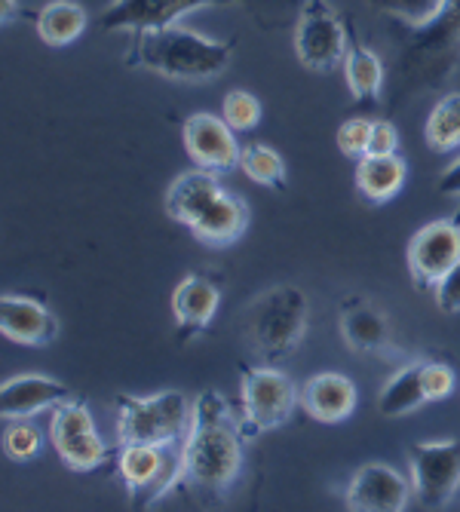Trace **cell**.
<instances>
[{
	"instance_id": "cell-8",
	"label": "cell",
	"mask_w": 460,
	"mask_h": 512,
	"mask_svg": "<svg viewBox=\"0 0 460 512\" xmlns=\"http://www.w3.org/2000/svg\"><path fill=\"white\" fill-rule=\"evenodd\" d=\"M295 56L307 71L329 74L344 65L350 46V22L341 19L326 0H304L295 19Z\"/></svg>"
},
{
	"instance_id": "cell-1",
	"label": "cell",
	"mask_w": 460,
	"mask_h": 512,
	"mask_svg": "<svg viewBox=\"0 0 460 512\" xmlns=\"http://www.w3.org/2000/svg\"><path fill=\"white\" fill-rule=\"evenodd\" d=\"M243 436V417L234 414L221 393L203 390L194 402L188 436L178 448L169 494H181L197 506L221 503L243 473Z\"/></svg>"
},
{
	"instance_id": "cell-28",
	"label": "cell",
	"mask_w": 460,
	"mask_h": 512,
	"mask_svg": "<svg viewBox=\"0 0 460 512\" xmlns=\"http://www.w3.org/2000/svg\"><path fill=\"white\" fill-rule=\"evenodd\" d=\"M261 114H264L261 99L249 89H230L221 99V117L234 132H252L261 123Z\"/></svg>"
},
{
	"instance_id": "cell-36",
	"label": "cell",
	"mask_w": 460,
	"mask_h": 512,
	"mask_svg": "<svg viewBox=\"0 0 460 512\" xmlns=\"http://www.w3.org/2000/svg\"><path fill=\"white\" fill-rule=\"evenodd\" d=\"M16 16H22V7L16 0H0V19H4V25H10Z\"/></svg>"
},
{
	"instance_id": "cell-15",
	"label": "cell",
	"mask_w": 460,
	"mask_h": 512,
	"mask_svg": "<svg viewBox=\"0 0 460 512\" xmlns=\"http://www.w3.org/2000/svg\"><path fill=\"white\" fill-rule=\"evenodd\" d=\"M0 332L22 347H50L59 338V319L34 298L4 295L0 298Z\"/></svg>"
},
{
	"instance_id": "cell-17",
	"label": "cell",
	"mask_w": 460,
	"mask_h": 512,
	"mask_svg": "<svg viewBox=\"0 0 460 512\" xmlns=\"http://www.w3.org/2000/svg\"><path fill=\"white\" fill-rule=\"evenodd\" d=\"M65 399H71L65 384L43 375H19L0 387V414H4V421H28L46 408L53 411Z\"/></svg>"
},
{
	"instance_id": "cell-30",
	"label": "cell",
	"mask_w": 460,
	"mask_h": 512,
	"mask_svg": "<svg viewBox=\"0 0 460 512\" xmlns=\"http://www.w3.org/2000/svg\"><path fill=\"white\" fill-rule=\"evenodd\" d=\"M43 448V436L37 427H31L28 421H7V433H4V451L13 460H31L37 457Z\"/></svg>"
},
{
	"instance_id": "cell-25",
	"label": "cell",
	"mask_w": 460,
	"mask_h": 512,
	"mask_svg": "<svg viewBox=\"0 0 460 512\" xmlns=\"http://www.w3.org/2000/svg\"><path fill=\"white\" fill-rule=\"evenodd\" d=\"M427 402L430 399H427L424 378H421V362H408L384 384L378 396V411L384 417H405L411 411H421Z\"/></svg>"
},
{
	"instance_id": "cell-3",
	"label": "cell",
	"mask_w": 460,
	"mask_h": 512,
	"mask_svg": "<svg viewBox=\"0 0 460 512\" xmlns=\"http://www.w3.org/2000/svg\"><path fill=\"white\" fill-rule=\"evenodd\" d=\"M460 65V0H442L427 25L408 28L399 53V86L405 92H427L442 86Z\"/></svg>"
},
{
	"instance_id": "cell-29",
	"label": "cell",
	"mask_w": 460,
	"mask_h": 512,
	"mask_svg": "<svg viewBox=\"0 0 460 512\" xmlns=\"http://www.w3.org/2000/svg\"><path fill=\"white\" fill-rule=\"evenodd\" d=\"M439 4H442V0H365L368 10H375L381 16H393L405 28L427 25L436 16Z\"/></svg>"
},
{
	"instance_id": "cell-20",
	"label": "cell",
	"mask_w": 460,
	"mask_h": 512,
	"mask_svg": "<svg viewBox=\"0 0 460 512\" xmlns=\"http://www.w3.org/2000/svg\"><path fill=\"white\" fill-rule=\"evenodd\" d=\"M221 191L224 188L218 184V172H209L200 166L191 172H181L166 191V215L184 227H191Z\"/></svg>"
},
{
	"instance_id": "cell-13",
	"label": "cell",
	"mask_w": 460,
	"mask_h": 512,
	"mask_svg": "<svg viewBox=\"0 0 460 512\" xmlns=\"http://www.w3.org/2000/svg\"><path fill=\"white\" fill-rule=\"evenodd\" d=\"M181 142H184L188 157L200 169H209L218 175L234 172L240 166V157H243L237 132L227 126V120L221 114H209V111L191 114L188 120H184Z\"/></svg>"
},
{
	"instance_id": "cell-23",
	"label": "cell",
	"mask_w": 460,
	"mask_h": 512,
	"mask_svg": "<svg viewBox=\"0 0 460 512\" xmlns=\"http://www.w3.org/2000/svg\"><path fill=\"white\" fill-rule=\"evenodd\" d=\"M405 178H408V166L399 154H387V157L365 154L356 166V188L375 206L390 203L402 191Z\"/></svg>"
},
{
	"instance_id": "cell-26",
	"label": "cell",
	"mask_w": 460,
	"mask_h": 512,
	"mask_svg": "<svg viewBox=\"0 0 460 512\" xmlns=\"http://www.w3.org/2000/svg\"><path fill=\"white\" fill-rule=\"evenodd\" d=\"M424 142L433 154H451L460 148V92H448L433 105L424 123Z\"/></svg>"
},
{
	"instance_id": "cell-14",
	"label": "cell",
	"mask_w": 460,
	"mask_h": 512,
	"mask_svg": "<svg viewBox=\"0 0 460 512\" xmlns=\"http://www.w3.org/2000/svg\"><path fill=\"white\" fill-rule=\"evenodd\" d=\"M411 479L387 463H365L344 491V506L350 512H402L411 500Z\"/></svg>"
},
{
	"instance_id": "cell-12",
	"label": "cell",
	"mask_w": 460,
	"mask_h": 512,
	"mask_svg": "<svg viewBox=\"0 0 460 512\" xmlns=\"http://www.w3.org/2000/svg\"><path fill=\"white\" fill-rule=\"evenodd\" d=\"M408 273L418 289H433L439 279L460 261V212L454 218H439L424 224L411 237L408 252Z\"/></svg>"
},
{
	"instance_id": "cell-35",
	"label": "cell",
	"mask_w": 460,
	"mask_h": 512,
	"mask_svg": "<svg viewBox=\"0 0 460 512\" xmlns=\"http://www.w3.org/2000/svg\"><path fill=\"white\" fill-rule=\"evenodd\" d=\"M436 188H439V194H445V197H460V157L439 175Z\"/></svg>"
},
{
	"instance_id": "cell-32",
	"label": "cell",
	"mask_w": 460,
	"mask_h": 512,
	"mask_svg": "<svg viewBox=\"0 0 460 512\" xmlns=\"http://www.w3.org/2000/svg\"><path fill=\"white\" fill-rule=\"evenodd\" d=\"M421 378L430 402L448 399L454 390V368L448 362H421Z\"/></svg>"
},
{
	"instance_id": "cell-24",
	"label": "cell",
	"mask_w": 460,
	"mask_h": 512,
	"mask_svg": "<svg viewBox=\"0 0 460 512\" xmlns=\"http://www.w3.org/2000/svg\"><path fill=\"white\" fill-rule=\"evenodd\" d=\"M37 37L46 46H68L74 40H80L89 28V16L80 4L74 0H50L46 7L34 10L31 16Z\"/></svg>"
},
{
	"instance_id": "cell-2",
	"label": "cell",
	"mask_w": 460,
	"mask_h": 512,
	"mask_svg": "<svg viewBox=\"0 0 460 512\" xmlns=\"http://www.w3.org/2000/svg\"><path fill=\"white\" fill-rule=\"evenodd\" d=\"M230 56H234V40H212L175 22L132 31L126 65L145 68L166 80L200 83L221 77L230 65Z\"/></svg>"
},
{
	"instance_id": "cell-4",
	"label": "cell",
	"mask_w": 460,
	"mask_h": 512,
	"mask_svg": "<svg viewBox=\"0 0 460 512\" xmlns=\"http://www.w3.org/2000/svg\"><path fill=\"white\" fill-rule=\"evenodd\" d=\"M243 338L252 353L283 359L298 350L307 335V298L298 286H273L261 292L240 319Z\"/></svg>"
},
{
	"instance_id": "cell-18",
	"label": "cell",
	"mask_w": 460,
	"mask_h": 512,
	"mask_svg": "<svg viewBox=\"0 0 460 512\" xmlns=\"http://www.w3.org/2000/svg\"><path fill=\"white\" fill-rule=\"evenodd\" d=\"M359 393L356 384L338 371H322V375L307 378L301 390V408L319 424H341L356 411Z\"/></svg>"
},
{
	"instance_id": "cell-11",
	"label": "cell",
	"mask_w": 460,
	"mask_h": 512,
	"mask_svg": "<svg viewBox=\"0 0 460 512\" xmlns=\"http://www.w3.org/2000/svg\"><path fill=\"white\" fill-rule=\"evenodd\" d=\"M178 470V454L169 445H120L117 473L132 506H148L169 494Z\"/></svg>"
},
{
	"instance_id": "cell-7",
	"label": "cell",
	"mask_w": 460,
	"mask_h": 512,
	"mask_svg": "<svg viewBox=\"0 0 460 512\" xmlns=\"http://www.w3.org/2000/svg\"><path fill=\"white\" fill-rule=\"evenodd\" d=\"M240 399H243V430L246 436L280 430L292 421L301 402L295 384L276 368L240 365Z\"/></svg>"
},
{
	"instance_id": "cell-31",
	"label": "cell",
	"mask_w": 460,
	"mask_h": 512,
	"mask_svg": "<svg viewBox=\"0 0 460 512\" xmlns=\"http://www.w3.org/2000/svg\"><path fill=\"white\" fill-rule=\"evenodd\" d=\"M368 142H372V120L350 117L338 129V148L350 160H362L368 154Z\"/></svg>"
},
{
	"instance_id": "cell-19",
	"label": "cell",
	"mask_w": 460,
	"mask_h": 512,
	"mask_svg": "<svg viewBox=\"0 0 460 512\" xmlns=\"http://www.w3.org/2000/svg\"><path fill=\"white\" fill-rule=\"evenodd\" d=\"M341 338L356 353H390L393 350V329L390 319L368 301H347L341 310Z\"/></svg>"
},
{
	"instance_id": "cell-16",
	"label": "cell",
	"mask_w": 460,
	"mask_h": 512,
	"mask_svg": "<svg viewBox=\"0 0 460 512\" xmlns=\"http://www.w3.org/2000/svg\"><path fill=\"white\" fill-rule=\"evenodd\" d=\"M221 307V289L209 276L191 273L184 276L172 292V316H175V332L188 341L209 329Z\"/></svg>"
},
{
	"instance_id": "cell-5",
	"label": "cell",
	"mask_w": 460,
	"mask_h": 512,
	"mask_svg": "<svg viewBox=\"0 0 460 512\" xmlns=\"http://www.w3.org/2000/svg\"><path fill=\"white\" fill-rule=\"evenodd\" d=\"M194 405L178 390L154 396H117V445H181Z\"/></svg>"
},
{
	"instance_id": "cell-33",
	"label": "cell",
	"mask_w": 460,
	"mask_h": 512,
	"mask_svg": "<svg viewBox=\"0 0 460 512\" xmlns=\"http://www.w3.org/2000/svg\"><path fill=\"white\" fill-rule=\"evenodd\" d=\"M433 298L442 313H460V261L433 286Z\"/></svg>"
},
{
	"instance_id": "cell-22",
	"label": "cell",
	"mask_w": 460,
	"mask_h": 512,
	"mask_svg": "<svg viewBox=\"0 0 460 512\" xmlns=\"http://www.w3.org/2000/svg\"><path fill=\"white\" fill-rule=\"evenodd\" d=\"M344 80L353 102L359 105H378L384 96V80H387L384 62L356 37L353 25H350V46L344 56Z\"/></svg>"
},
{
	"instance_id": "cell-9",
	"label": "cell",
	"mask_w": 460,
	"mask_h": 512,
	"mask_svg": "<svg viewBox=\"0 0 460 512\" xmlns=\"http://www.w3.org/2000/svg\"><path fill=\"white\" fill-rule=\"evenodd\" d=\"M50 442L59 460L74 473H92L108 460L105 442L96 430L89 408L80 399H65L50 414Z\"/></svg>"
},
{
	"instance_id": "cell-10",
	"label": "cell",
	"mask_w": 460,
	"mask_h": 512,
	"mask_svg": "<svg viewBox=\"0 0 460 512\" xmlns=\"http://www.w3.org/2000/svg\"><path fill=\"white\" fill-rule=\"evenodd\" d=\"M408 470L421 506H445L460 488V439L414 442L408 448Z\"/></svg>"
},
{
	"instance_id": "cell-6",
	"label": "cell",
	"mask_w": 460,
	"mask_h": 512,
	"mask_svg": "<svg viewBox=\"0 0 460 512\" xmlns=\"http://www.w3.org/2000/svg\"><path fill=\"white\" fill-rule=\"evenodd\" d=\"M203 7H246L249 13L273 16L280 13V0H111L99 16V31H142L175 25L181 16H188Z\"/></svg>"
},
{
	"instance_id": "cell-34",
	"label": "cell",
	"mask_w": 460,
	"mask_h": 512,
	"mask_svg": "<svg viewBox=\"0 0 460 512\" xmlns=\"http://www.w3.org/2000/svg\"><path fill=\"white\" fill-rule=\"evenodd\" d=\"M399 151V132L390 120H372V142H368V154H396Z\"/></svg>"
},
{
	"instance_id": "cell-27",
	"label": "cell",
	"mask_w": 460,
	"mask_h": 512,
	"mask_svg": "<svg viewBox=\"0 0 460 512\" xmlns=\"http://www.w3.org/2000/svg\"><path fill=\"white\" fill-rule=\"evenodd\" d=\"M240 169L246 172L249 181L261 184V188H270V191H286L289 184V175H286V163L283 157L276 154L273 148L267 145H246L243 148V157H240Z\"/></svg>"
},
{
	"instance_id": "cell-21",
	"label": "cell",
	"mask_w": 460,
	"mask_h": 512,
	"mask_svg": "<svg viewBox=\"0 0 460 512\" xmlns=\"http://www.w3.org/2000/svg\"><path fill=\"white\" fill-rule=\"evenodd\" d=\"M246 224H249V206L240 197L221 191L188 230L206 246H230L243 237Z\"/></svg>"
}]
</instances>
